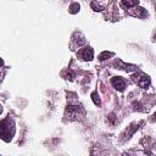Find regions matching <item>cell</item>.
<instances>
[{
	"mask_svg": "<svg viewBox=\"0 0 156 156\" xmlns=\"http://www.w3.org/2000/svg\"><path fill=\"white\" fill-rule=\"evenodd\" d=\"M0 133H1V139L5 141H10L15 134V123L12 118L7 117L1 121L0 123Z\"/></svg>",
	"mask_w": 156,
	"mask_h": 156,
	"instance_id": "cell-1",
	"label": "cell"
},
{
	"mask_svg": "<svg viewBox=\"0 0 156 156\" xmlns=\"http://www.w3.org/2000/svg\"><path fill=\"white\" fill-rule=\"evenodd\" d=\"M66 116H68L69 119H80L84 117V111L78 105H68L66 107Z\"/></svg>",
	"mask_w": 156,
	"mask_h": 156,
	"instance_id": "cell-2",
	"label": "cell"
},
{
	"mask_svg": "<svg viewBox=\"0 0 156 156\" xmlns=\"http://www.w3.org/2000/svg\"><path fill=\"white\" fill-rule=\"evenodd\" d=\"M136 77H138V76H136ZM134 82L138 84V87H140V88H143V89H147V88L150 87V83H151L149 76H146V74H140V76L138 77V79H134Z\"/></svg>",
	"mask_w": 156,
	"mask_h": 156,
	"instance_id": "cell-3",
	"label": "cell"
},
{
	"mask_svg": "<svg viewBox=\"0 0 156 156\" xmlns=\"http://www.w3.org/2000/svg\"><path fill=\"white\" fill-rule=\"evenodd\" d=\"M78 55H79L84 61H91V60L94 58V50H93L90 46H87V48L82 49V50L78 52Z\"/></svg>",
	"mask_w": 156,
	"mask_h": 156,
	"instance_id": "cell-4",
	"label": "cell"
},
{
	"mask_svg": "<svg viewBox=\"0 0 156 156\" xmlns=\"http://www.w3.org/2000/svg\"><path fill=\"white\" fill-rule=\"evenodd\" d=\"M111 84L118 91H123L124 88H126V82H124V79L122 77H112L111 78Z\"/></svg>",
	"mask_w": 156,
	"mask_h": 156,
	"instance_id": "cell-5",
	"label": "cell"
},
{
	"mask_svg": "<svg viewBox=\"0 0 156 156\" xmlns=\"http://www.w3.org/2000/svg\"><path fill=\"white\" fill-rule=\"evenodd\" d=\"M73 40H74V43L78 45V46H82L84 43H85V39H84V35L82 34V33H74L73 34Z\"/></svg>",
	"mask_w": 156,
	"mask_h": 156,
	"instance_id": "cell-6",
	"label": "cell"
},
{
	"mask_svg": "<svg viewBox=\"0 0 156 156\" xmlns=\"http://www.w3.org/2000/svg\"><path fill=\"white\" fill-rule=\"evenodd\" d=\"M122 4L123 6H126L127 9H130V7H134L139 4V0H122Z\"/></svg>",
	"mask_w": 156,
	"mask_h": 156,
	"instance_id": "cell-7",
	"label": "cell"
},
{
	"mask_svg": "<svg viewBox=\"0 0 156 156\" xmlns=\"http://www.w3.org/2000/svg\"><path fill=\"white\" fill-rule=\"evenodd\" d=\"M136 11L135 12H133V15L134 16H138V17H145L146 15H147V12H146V10L145 9H143V7H138V9H135Z\"/></svg>",
	"mask_w": 156,
	"mask_h": 156,
	"instance_id": "cell-8",
	"label": "cell"
},
{
	"mask_svg": "<svg viewBox=\"0 0 156 156\" xmlns=\"http://www.w3.org/2000/svg\"><path fill=\"white\" fill-rule=\"evenodd\" d=\"M91 99H93V102H94L96 106H100V105H101V100H100V96H99L98 91L91 93Z\"/></svg>",
	"mask_w": 156,
	"mask_h": 156,
	"instance_id": "cell-9",
	"label": "cell"
},
{
	"mask_svg": "<svg viewBox=\"0 0 156 156\" xmlns=\"http://www.w3.org/2000/svg\"><path fill=\"white\" fill-rule=\"evenodd\" d=\"M111 56H113V52L104 51V52H101V54L99 55V60H100V61H105V60H107V58L111 57Z\"/></svg>",
	"mask_w": 156,
	"mask_h": 156,
	"instance_id": "cell-10",
	"label": "cell"
},
{
	"mask_svg": "<svg viewBox=\"0 0 156 156\" xmlns=\"http://www.w3.org/2000/svg\"><path fill=\"white\" fill-rule=\"evenodd\" d=\"M79 9H80L79 4H78V2H73V4L69 6V13L74 15V13H77V12L79 11Z\"/></svg>",
	"mask_w": 156,
	"mask_h": 156,
	"instance_id": "cell-11",
	"label": "cell"
},
{
	"mask_svg": "<svg viewBox=\"0 0 156 156\" xmlns=\"http://www.w3.org/2000/svg\"><path fill=\"white\" fill-rule=\"evenodd\" d=\"M90 6H91V9H93L94 11H99V12H100V11H102V10H104V7H102V6H100V5H96V2H95V1H93V2L90 4Z\"/></svg>",
	"mask_w": 156,
	"mask_h": 156,
	"instance_id": "cell-12",
	"label": "cell"
},
{
	"mask_svg": "<svg viewBox=\"0 0 156 156\" xmlns=\"http://www.w3.org/2000/svg\"><path fill=\"white\" fill-rule=\"evenodd\" d=\"M74 78V73L72 72V71H68V73H67V79H69V80H72Z\"/></svg>",
	"mask_w": 156,
	"mask_h": 156,
	"instance_id": "cell-13",
	"label": "cell"
},
{
	"mask_svg": "<svg viewBox=\"0 0 156 156\" xmlns=\"http://www.w3.org/2000/svg\"><path fill=\"white\" fill-rule=\"evenodd\" d=\"M154 117H155V119H156V112H155V113H154Z\"/></svg>",
	"mask_w": 156,
	"mask_h": 156,
	"instance_id": "cell-14",
	"label": "cell"
}]
</instances>
